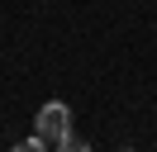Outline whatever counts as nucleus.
<instances>
[{
    "label": "nucleus",
    "mask_w": 157,
    "mask_h": 152,
    "mask_svg": "<svg viewBox=\"0 0 157 152\" xmlns=\"http://www.w3.org/2000/svg\"><path fill=\"white\" fill-rule=\"evenodd\" d=\"M71 128V109H67V104H62V100H48V104H43V109H38V119H33V133H43V138H57V133H67Z\"/></svg>",
    "instance_id": "nucleus-1"
},
{
    "label": "nucleus",
    "mask_w": 157,
    "mask_h": 152,
    "mask_svg": "<svg viewBox=\"0 0 157 152\" xmlns=\"http://www.w3.org/2000/svg\"><path fill=\"white\" fill-rule=\"evenodd\" d=\"M52 147H62V152H81V147H86V142H81L76 133L67 128V133H57V138H52Z\"/></svg>",
    "instance_id": "nucleus-2"
}]
</instances>
